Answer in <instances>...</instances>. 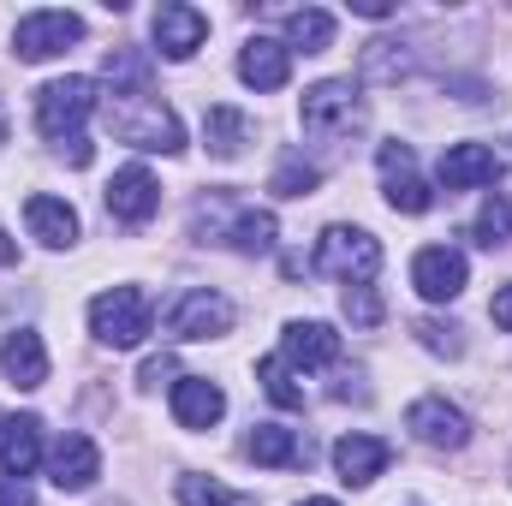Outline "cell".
Instances as JSON below:
<instances>
[{
    "label": "cell",
    "mask_w": 512,
    "mask_h": 506,
    "mask_svg": "<svg viewBox=\"0 0 512 506\" xmlns=\"http://www.w3.org/2000/svg\"><path fill=\"white\" fill-rule=\"evenodd\" d=\"M316 185H322V167H310V161H298V155H286L280 173H274V191H280V197H310Z\"/></svg>",
    "instance_id": "30"
},
{
    "label": "cell",
    "mask_w": 512,
    "mask_h": 506,
    "mask_svg": "<svg viewBox=\"0 0 512 506\" xmlns=\"http://www.w3.org/2000/svg\"><path fill=\"white\" fill-rule=\"evenodd\" d=\"M334 42V12L322 6H304V12H286V54H322Z\"/></svg>",
    "instance_id": "26"
},
{
    "label": "cell",
    "mask_w": 512,
    "mask_h": 506,
    "mask_svg": "<svg viewBox=\"0 0 512 506\" xmlns=\"http://www.w3.org/2000/svg\"><path fill=\"white\" fill-rule=\"evenodd\" d=\"M179 501L185 506H256L251 495H239V489H227V483H215V477H179Z\"/></svg>",
    "instance_id": "27"
},
{
    "label": "cell",
    "mask_w": 512,
    "mask_h": 506,
    "mask_svg": "<svg viewBox=\"0 0 512 506\" xmlns=\"http://www.w3.org/2000/svg\"><path fill=\"white\" fill-rule=\"evenodd\" d=\"M48 477H54V489H66V495H84L96 477H102V447L90 441V435H60L54 441V453H48Z\"/></svg>",
    "instance_id": "11"
},
{
    "label": "cell",
    "mask_w": 512,
    "mask_h": 506,
    "mask_svg": "<svg viewBox=\"0 0 512 506\" xmlns=\"http://www.w3.org/2000/svg\"><path fill=\"white\" fill-rule=\"evenodd\" d=\"M411 286H417L429 304H453V298L465 292V251H453V245L417 251V262H411Z\"/></svg>",
    "instance_id": "12"
},
{
    "label": "cell",
    "mask_w": 512,
    "mask_h": 506,
    "mask_svg": "<svg viewBox=\"0 0 512 506\" xmlns=\"http://www.w3.org/2000/svg\"><path fill=\"white\" fill-rule=\"evenodd\" d=\"M489 316H495V328H507V334H512V286H501V292H495Z\"/></svg>",
    "instance_id": "34"
},
{
    "label": "cell",
    "mask_w": 512,
    "mask_h": 506,
    "mask_svg": "<svg viewBox=\"0 0 512 506\" xmlns=\"http://www.w3.org/2000/svg\"><path fill=\"white\" fill-rule=\"evenodd\" d=\"M316 268L346 280V286H370L376 268H382V245L364 233V227H328L316 239Z\"/></svg>",
    "instance_id": "6"
},
{
    "label": "cell",
    "mask_w": 512,
    "mask_h": 506,
    "mask_svg": "<svg viewBox=\"0 0 512 506\" xmlns=\"http://www.w3.org/2000/svg\"><path fill=\"white\" fill-rule=\"evenodd\" d=\"M0 149H6V114H0Z\"/></svg>",
    "instance_id": "39"
},
{
    "label": "cell",
    "mask_w": 512,
    "mask_h": 506,
    "mask_svg": "<svg viewBox=\"0 0 512 506\" xmlns=\"http://www.w3.org/2000/svg\"><path fill=\"white\" fill-rule=\"evenodd\" d=\"M12 262H18V245H12V239L0 233V268H12Z\"/></svg>",
    "instance_id": "37"
},
{
    "label": "cell",
    "mask_w": 512,
    "mask_h": 506,
    "mask_svg": "<svg viewBox=\"0 0 512 506\" xmlns=\"http://www.w3.org/2000/svg\"><path fill=\"white\" fill-rule=\"evenodd\" d=\"M376 161H382L387 209H399V215H429L435 191L423 185V173H417V155H411V143H382V149H376Z\"/></svg>",
    "instance_id": "9"
},
{
    "label": "cell",
    "mask_w": 512,
    "mask_h": 506,
    "mask_svg": "<svg viewBox=\"0 0 512 506\" xmlns=\"http://www.w3.org/2000/svg\"><path fill=\"white\" fill-rule=\"evenodd\" d=\"M102 114H108L114 137L131 143V149H149V155H179L185 149L179 114L161 96H149V90H108L102 96Z\"/></svg>",
    "instance_id": "1"
},
{
    "label": "cell",
    "mask_w": 512,
    "mask_h": 506,
    "mask_svg": "<svg viewBox=\"0 0 512 506\" xmlns=\"http://www.w3.org/2000/svg\"><path fill=\"white\" fill-rule=\"evenodd\" d=\"M0 465H6V477H30L42 465V417H6L0 423Z\"/></svg>",
    "instance_id": "23"
},
{
    "label": "cell",
    "mask_w": 512,
    "mask_h": 506,
    "mask_svg": "<svg viewBox=\"0 0 512 506\" xmlns=\"http://www.w3.org/2000/svg\"><path fill=\"white\" fill-rule=\"evenodd\" d=\"M72 42H84V18L78 12H24L12 30V54L18 60H54Z\"/></svg>",
    "instance_id": "7"
},
{
    "label": "cell",
    "mask_w": 512,
    "mask_h": 506,
    "mask_svg": "<svg viewBox=\"0 0 512 506\" xmlns=\"http://www.w3.org/2000/svg\"><path fill=\"white\" fill-rule=\"evenodd\" d=\"M0 423H6V417H0Z\"/></svg>",
    "instance_id": "40"
},
{
    "label": "cell",
    "mask_w": 512,
    "mask_h": 506,
    "mask_svg": "<svg viewBox=\"0 0 512 506\" xmlns=\"http://www.w3.org/2000/svg\"><path fill=\"white\" fill-rule=\"evenodd\" d=\"M24 221H30V239H42L48 251H66L72 239H78V209L66 203V197H30L24 203Z\"/></svg>",
    "instance_id": "20"
},
{
    "label": "cell",
    "mask_w": 512,
    "mask_h": 506,
    "mask_svg": "<svg viewBox=\"0 0 512 506\" xmlns=\"http://www.w3.org/2000/svg\"><path fill=\"white\" fill-rule=\"evenodd\" d=\"M495 173H501V161H495L489 143H447V155H441V185H447V191L489 185Z\"/></svg>",
    "instance_id": "19"
},
{
    "label": "cell",
    "mask_w": 512,
    "mask_h": 506,
    "mask_svg": "<svg viewBox=\"0 0 512 506\" xmlns=\"http://www.w3.org/2000/svg\"><path fill=\"white\" fill-rule=\"evenodd\" d=\"M340 304H346V316H352L358 328H376V322H382V298H376L370 286H346Z\"/></svg>",
    "instance_id": "31"
},
{
    "label": "cell",
    "mask_w": 512,
    "mask_h": 506,
    "mask_svg": "<svg viewBox=\"0 0 512 506\" xmlns=\"http://www.w3.org/2000/svg\"><path fill=\"white\" fill-rule=\"evenodd\" d=\"M149 328H155V304H149V292H137V286H114V292H102V298L90 304V334H96L102 346H114V352L143 346Z\"/></svg>",
    "instance_id": "4"
},
{
    "label": "cell",
    "mask_w": 512,
    "mask_h": 506,
    "mask_svg": "<svg viewBox=\"0 0 512 506\" xmlns=\"http://www.w3.org/2000/svg\"><path fill=\"white\" fill-rule=\"evenodd\" d=\"M405 429H411L423 447H435V453H459V447L471 441V417H465L459 405H447L441 393L417 399V405L405 411Z\"/></svg>",
    "instance_id": "10"
},
{
    "label": "cell",
    "mask_w": 512,
    "mask_h": 506,
    "mask_svg": "<svg viewBox=\"0 0 512 506\" xmlns=\"http://www.w3.org/2000/svg\"><path fill=\"white\" fill-rule=\"evenodd\" d=\"M227 328H233V304L221 292H209V286H185L173 298V310H167V334L173 340H215Z\"/></svg>",
    "instance_id": "8"
},
{
    "label": "cell",
    "mask_w": 512,
    "mask_h": 506,
    "mask_svg": "<svg viewBox=\"0 0 512 506\" xmlns=\"http://www.w3.org/2000/svg\"><path fill=\"white\" fill-rule=\"evenodd\" d=\"M298 506H340V501H322V495H316V501H298Z\"/></svg>",
    "instance_id": "38"
},
{
    "label": "cell",
    "mask_w": 512,
    "mask_h": 506,
    "mask_svg": "<svg viewBox=\"0 0 512 506\" xmlns=\"http://www.w3.org/2000/svg\"><path fill=\"white\" fill-rule=\"evenodd\" d=\"M245 453H251L256 465H268V471H286V465H310V441H304L298 429H280V423H256L251 441H245Z\"/></svg>",
    "instance_id": "22"
},
{
    "label": "cell",
    "mask_w": 512,
    "mask_h": 506,
    "mask_svg": "<svg viewBox=\"0 0 512 506\" xmlns=\"http://www.w3.org/2000/svg\"><path fill=\"white\" fill-rule=\"evenodd\" d=\"M405 72H411V48L405 42H393V36L364 42V54H358V78L364 84H399Z\"/></svg>",
    "instance_id": "25"
},
{
    "label": "cell",
    "mask_w": 512,
    "mask_h": 506,
    "mask_svg": "<svg viewBox=\"0 0 512 506\" xmlns=\"http://www.w3.org/2000/svg\"><path fill=\"white\" fill-rule=\"evenodd\" d=\"M417 340H423L429 352H441V358H459V352H465V340H459L453 322H417Z\"/></svg>",
    "instance_id": "32"
},
{
    "label": "cell",
    "mask_w": 512,
    "mask_h": 506,
    "mask_svg": "<svg viewBox=\"0 0 512 506\" xmlns=\"http://www.w3.org/2000/svg\"><path fill=\"white\" fill-rule=\"evenodd\" d=\"M203 36H209V18L197 6H161L155 12V48L167 60H191L203 48Z\"/></svg>",
    "instance_id": "16"
},
{
    "label": "cell",
    "mask_w": 512,
    "mask_h": 506,
    "mask_svg": "<svg viewBox=\"0 0 512 506\" xmlns=\"http://www.w3.org/2000/svg\"><path fill=\"white\" fill-rule=\"evenodd\" d=\"M0 376L18 381V387H42V381H48V346H42L36 328L6 334V346H0Z\"/></svg>",
    "instance_id": "21"
},
{
    "label": "cell",
    "mask_w": 512,
    "mask_h": 506,
    "mask_svg": "<svg viewBox=\"0 0 512 506\" xmlns=\"http://www.w3.org/2000/svg\"><path fill=\"white\" fill-rule=\"evenodd\" d=\"M251 137H256V126L239 108H209V114H203V143H209L215 161H239Z\"/></svg>",
    "instance_id": "24"
},
{
    "label": "cell",
    "mask_w": 512,
    "mask_h": 506,
    "mask_svg": "<svg viewBox=\"0 0 512 506\" xmlns=\"http://www.w3.org/2000/svg\"><path fill=\"white\" fill-rule=\"evenodd\" d=\"M102 108L96 84L90 78H54L36 90V126L48 143H66V137H84V120Z\"/></svg>",
    "instance_id": "5"
},
{
    "label": "cell",
    "mask_w": 512,
    "mask_h": 506,
    "mask_svg": "<svg viewBox=\"0 0 512 506\" xmlns=\"http://www.w3.org/2000/svg\"><path fill=\"white\" fill-rule=\"evenodd\" d=\"M221 411H227V393L209 376H179L173 381V417H179L185 429H215Z\"/></svg>",
    "instance_id": "17"
},
{
    "label": "cell",
    "mask_w": 512,
    "mask_h": 506,
    "mask_svg": "<svg viewBox=\"0 0 512 506\" xmlns=\"http://www.w3.org/2000/svg\"><path fill=\"white\" fill-rule=\"evenodd\" d=\"M161 376H173V358H149L143 364V387H161Z\"/></svg>",
    "instance_id": "35"
},
{
    "label": "cell",
    "mask_w": 512,
    "mask_h": 506,
    "mask_svg": "<svg viewBox=\"0 0 512 506\" xmlns=\"http://www.w3.org/2000/svg\"><path fill=\"white\" fill-rule=\"evenodd\" d=\"M191 233H197L203 245H209V239H221V245H233L239 256H268L280 227H274V215H268V209L239 203L233 191H215V197H203V203H197Z\"/></svg>",
    "instance_id": "2"
},
{
    "label": "cell",
    "mask_w": 512,
    "mask_h": 506,
    "mask_svg": "<svg viewBox=\"0 0 512 506\" xmlns=\"http://www.w3.org/2000/svg\"><path fill=\"white\" fill-rule=\"evenodd\" d=\"M256 381H262V393H268L280 411H298V405H304V387L292 381V370H286L280 358H262V364H256Z\"/></svg>",
    "instance_id": "28"
},
{
    "label": "cell",
    "mask_w": 512,
    "mask_h": 506,
    "mask_svg": "<svg viewBox=\"0 0 512 506\" xmlns=\"http://www.w3.org/2000/svg\"><path fill=\"white\" fill-rule=\"evenodd\" d=\"M471 239H477V245H489V251H495V245H507V239H512V197H489V203H483V215H477Z\"/></svg>",
    "instance_id": "29"
},
{
    "label": "cell",
    "mask_w": 512,
    "mask_h": 506,
    "mask_svg": "<svg viewBox=\"0 0 512 506\" xmlns=\"http://www.w3.org/2000/svg\"><path fill=\"white\" fill-rule=\"evenodd\" d=\"M340 358V334L328 322H286L280 328V364L286 370H328Z\"/></svg>",
    "instance_id": "14"
},
{
    "label": "cell",
    "mask_w": 512,
    "mask_h": 506,
    "mask_svg": "<svg viewBox=\"0 0 512 506\" xmlns=\"http://www.w3.org/2000/svg\"><path fill=\"white\" fill-rule=\"evenodd\" d=\"M0 506H36V489L24 477H0Z\"/></svg>",
    "instance_id": "33"
},
{
    "label": "cell",
    "mask_w": 512,
    "mask_h": 506,
    "mask_svg": "<svg viewBox=\"0 0 512 506\" xmlns=\"http://www.w3.org/2000/svg\"><path fill=\"white\" fill-rule=\"evenodd\" d=\"M298 114H304V131H310L316 143H352V137L364 131V120H370V108H364V96H358L352 78L310 84Z\"/></svg>",
    "instance_id": "3"
},
{
    "label": "cell",
    "mask_w": 512,
    "mask_h": 506,
    "mask_svg": "<svg viewBox=\"0 0 512 506\" xmlns=\"http://www.w3.org/2000/svg\"><path fill=\"white\" fill-rule=\"evenodd\" d=\"M387 459H393V447L376 441V435H340V441H334V471H340V483H352V489H370L387 471Z\"/></svg>",
    "instance_id": "15"
},
{
    "label": "cell",
    "mask_w": 512,
    "mask_h": 506,
    "mask_svg": "<svg viewBox=\"0 0 512 506\" xmlns=\"http://www.w3.org/2000/svg\"><path fill=\"white\" fill-rule=\"evenodd\" d=\"M161 209V185H155V173L149 167H120L114 179H108V215L114 221H126V227H143L149 215Z\"/></svg>",
    "instance_id": "13"
},
{
    "label": "cell",
    "mask_w": 512,
    "mask_h": 506,
    "mask_svg": "<svg viewBox=\"0 0 512 506\" xmlns=\"http://www.w3.org/2000/svg\"><path fill=\"white\" fill-rule=\"evenodd\" d=\"M239 78H245L251 90H280V84L292 78V54H286V42H274V36H251V42L239 48Z\"/></svg>",
    "instance_id": "18"
},
{
    "label": "cell",
    "mask_w": 512,
    "mask_h": 506,
    "mask_svg": "<svg viewBox=\"0 0 512 506\" xmlns=\"http://www.w3.org/2000/svg\"><path fill=\"white\" fill-rule=\"evenodd\" d=\"M352 12H364V18H387L393 6H387V0H352Z\"/></svg>",
    "instance_id": "36"
}]
</instances>
